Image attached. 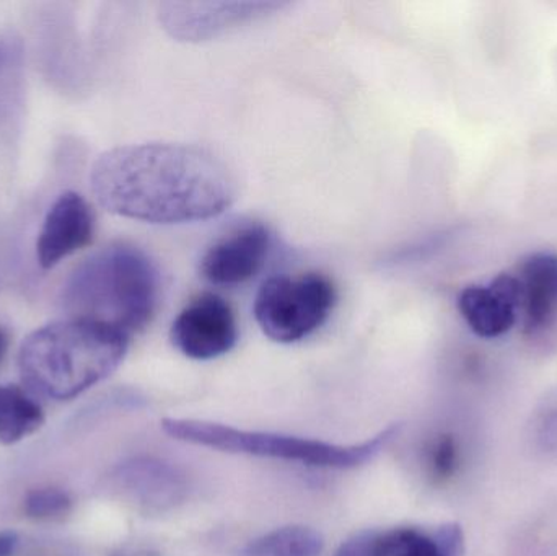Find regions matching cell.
<instances>
[{"mask_svg":"<svg viewBox=\"0 0 557 556\" xmlns=\"http://www.w3.org/2000/svg\"><path fill=\"white\" fill-rule=\"evenodd\" d=\"M101 208L147 224L178 225L224 214L237 198L234 175L211 150L147 143L101 153L90 170Z\"/></svg>","mask_w":557,"mask_h":556,"instance_id":"obj_1","label":"cell"},{"mask_svg":"<svg viewBox=\"0 0 557 556\" xmlns=\"http://www.w3.org/2000/svg\"><path fill=\"white\" fill-rule=\"evenodd\" d=\"M162 281L156 261L129 244H111L74 268L61 302L69 319L123 333L143 332L156 316Z\"/></svg>","mask_w":557,"mask_h":556,"instance_id":"obj_2","label":"cell"},{"mask_svg":"<svg viewBox=\"0 0 557 556\" xmlns=\"http://www.w3.org/2000/svg\"><path fill=\"white\" fill-rule=\"evenodd\" d=\"M129 339L107 326L67 317L35 330L23 342L20 375L41 397L71 400L116 371Z\"/></svg>","mask_w":557,"mask_h":556,"instance_id":"obj_3","label":"cell"},{"mask_svg":"<svg viewBox=\"0 0 557 556\" xmlns=\"http://www.w3.org/2000/svg\"><path fill=\"white\" fill-rule=\"evenodd\" d=\"M162 427L173 440L185 441L196 446L341 470L356 469L375 459L401 430V424H392L380 431L372 440L352 444V446H339V444L323 443V441L263 433V431L237 430V428L222 427L208 421L180 420V418H166Z\"/></svg>","mask_w":557,"mask_h":556,"instance_id":"obj_4","label":"cell"},{"mask_svg":"<svg viewBox=\"0 0 557 556\" xmlns=\"http://www.w3.org/2000/svg\"><path fill=\"white\" fill-rule=\"evenodd\" d=\"M336 287L321 273L282 274L264 281L253 312L264 335L282 345L301 342L326 323Z\"/></svg>","mask_w":557,"mask_h":556,"instance_id":"obj_5","label":"cell"},{"mask_svg":"<svg viewBox=\"0 0 557 556\" xmlns=\"http://www.w3.org/2000/svg\"><path fill=\"white\" fill-rule=\"evenodd\" d=\"M170 339L186 358L196 361L221 358L237 345V317L224 297L199 294L173 320Z\"/></svg>","mask_w":557,"mask_h":556,"instance_id":"obj_6","label":"cell"},{"mask_svg":"<svg viewBox=\"0 0 557 556\" xmlns=\"http://www.w3.org/2000/svg\"><path fill=\"white\" fill-rule=\"evenodd\" d=\"M281 2H169L159 10L163 28L180 41H209L284 9Z\"/></svg>","mask_w":557,"mask_h":556,"instance_id":"obj_7","label":"cell"},{"mask_svg":"<svg viewBox=\"0 0 557 556\" xmlns=\"http://www.w3.org/2000/svg\"><path fill=\"white\" fill-rule=\"evenodd\" d=\"M271 247L270 228L263 224L245 225L212 244L202 255L199 271L212 286H244L267 267Z\"/></svg>","mask_w":557,"mask_h":556,"instance_id":"obj_8","label":"cell"},{"mask_svg":"<svg viewBox=\"0 0 557 556\" xmlns=\"http://www.w3.org/2000/svg\"><path fill=\"white\" fill-rule=\"evenodd\" d=\"M95 235V212L84 196L64 191L54 199L42 219L36 240V260L52 270L65 258L88 247Z\"/></svg>","mask_w":557,"mask_h":556,"instance_id":"obj_9","label":"cell"},{"mask_svg":"<svg viewBox=\"0 0 557 556\" xmlns=\"http://www.w3.org/2000/svg\"><path fill=\"white\" fill-rule=\"evenodd\" d=\"M519 281L513 273L497 274L487 284H471L458 294L460 316L474 335L484 339L506 335L519 322Z\"/></svg>","mask_w":557,"mask_h":556,"instance_id":"obj_10","label":"cell"},{"mask_svg":"<svg viewBox=\"0 0 557 556\" xmlns=\"http://www.w3.org/2000/svg\"><path fill=\"white\" fill-rule=\"evenodd\" d=\"M519 281V319L523 332L543 335L557 323V255L536 251L523 258L516 271Z\"/></svg>","mask_w":557,"mask_h":556,"instance_id":"obj_11","label":"cell"},{"mask_svg":"<svg viewBox=\"0 0 557 556\" xmlns=\"http://www.w3.org/2000/svg\"><path fill=\"white\" fill-rule=\"evenodd\" d=\"M116 482L139 505L163 508L178 502L185 480L173 467L152 459H137L117 469Z\"/></svg>","mask_w":557,"mask_h":556,"instance_id":"obj_12","label":"cell"},{"mask_svg":"<svg viewBox=\"0 0 557 556\" xmlns=\"http://www.w3.org/2000/svg\"><path fill=\"white\" fill-rule=\"evenodd\" d=\"M465 534L457 522L432 531L406 528L386 532V556H463Z\"/></svg>","mask_w":557,"mask_h":556,"instance_id":"obj_13","label":"cell"},{"mask_svg":"<svg viewBox=\"0 0 557 556\" xmlns=\"http://www.w3.org/2000/svg\"><path fill=\"white\" fill-rule=\"evenodd\" d=\"M45 423L38 401L16 385H0V443H20Z\"/></svg>","mask_w":557,"mask_h":556,"instance_id":"obj_14","label":"cell"},{"mask_svg":"<svg viewBox=\"0 0 557 556\" xmlns=\"http://www.w3.org/2000/svg\"><path fill=\"white\" fill-rule=\"evenodd\" d=\"M323 548L320 532L305 526H288L255 539L240 556H320Z\"/></svg>","mask_w":557,"mask_h":556,"instance_id":"obj_15","label":"cell"},{"mask_svg":"<svg viewBox=\"0 0 557 556\" xmlns=\"http://www.w3.org/2000/svg\"><path fill=\"white\" fill-rule=\"evenodd\" d=\"M72 499L64 490H33L23 502V511L36 521H55L71 512Z\"/></svg>","mask_w":557,"mask_h":556,"instance_id":"obj_16","label":"cell"},{"mask_svg":"<svg viewBox=\"0 0 557 556\" xmlns=\"http://www.w3.org/2000/svg\"><path fill=\"white\" fill-rule=\"evenodd\" d=\"M460 444L451 434H441L429 447V467L435 479H451L460 467Z\"/></svg>","mask_w":557,"mask_h":556,"instance_id":"obj_17","label":"cell"},{"mask_svg":"<svg viewBox=\"0 0 557 556\" xmlns=\"http://www.w3.org/2000/svg\"><path fill=\"white\" fill-rule=\"evenodd\" d=\"M334 556H386V532H359L347 539Z\"/></svg>","mask_w":557,"mask_h":556,"instance_id":"obj_18","label":"cell"},{"mask_svg":"<svg viewBox=\"0 0 557 556\" xmlns=\"http://www.w3.org/2000/svg\"><path fill=\"white\" fill-rule=\"evenodd\" d=\"M9 46L0 41V107L5 103L10 87V72H12L13 59L10 55Z\"/></svg>","mask_w":557,"mask_h":556,"instance_id":"obj_19","label":"cell"},{"mask_svg":"<svg viewBox=\"0 0 557 556\" xmlns=\"http://www.w3.org/2000/svg\"><path fill=\"white\" fill-rule=\"evenodd\" d=\"M539 440L545 449L557 450V410L549 411L540 424Z\"/></svg>","mask_w":557,"mask_h":556,"instance_id":"obj_20","label":"cell"},{"mask_svg":"<svg viewBox=\"0 0 557 556\" xmlns=\"http://www.w3.org/2000/svg\"><path fill=\"white\" fill-rule=\"evenodd\" d=\"M18 547V538L12 532H0V556H12Z\"/></svg>","mask_w":557,"mask_h":556,"instance_id":"obj_21","label":"cell"},{"mask_svg":"<svg viewBox=\"0 0 557 556\" xmlns=\"http://www.w3.org/2000/svg\"><path fill=\"white\" fill-rule=\"evenodd\" d=\"M10 345V333L5 326L0 325V365H2L3 358H5L7 349Z\"/></svg>","mask_w":557,"mask_h":556,"instance_id":"obj_22","label":"cell"}]
</instances>
